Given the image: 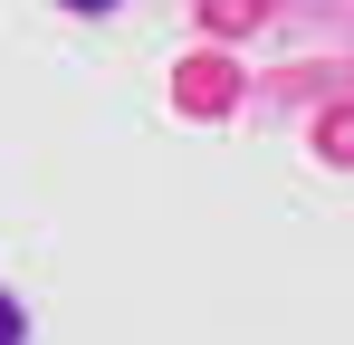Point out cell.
I'll list each match as a JSON object with an SVG mask.
<instances>
[{"mask_svg":"<svg viewBox=\"0 0 354 345\" xmlns=\"http://www.w3.org/2000/svg\"><path fill=\"white\" fill-rule=\"evenodd\" d=\"M67 10H106V0H67Z\"/></svg>","mask_w":354,"mask_h":345,"instance_id":"1","label":"cell"}]
</instances>
